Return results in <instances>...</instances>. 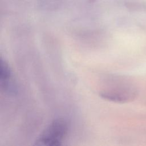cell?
<instances>
[{
	"label": "cell",
	"mask_w": 146,
	"mask_h": 146,
	"mask_svg": "<svg viewBox=\"0 0 146 146\" xmlns=\"http://www.w3.org/2000/svg\"><path fill=\"white\" fill-rule=\"evenodd\" d=\"M67 124L61 119L52 121L40 133L35 143V145L41 146H57L61 142L67 132Z\"/></svg>",
	"instance_id": "cell-1"
},
{
	"label": "cell",
	"mask_w": 146,
	"mask_h": 146,
	"mask_svg": "<svg viewBox=\"0 0 146 146\" xmlns=\"http://www.w3.org/2000/svg\"><path fill=\"white\" fill-rule=\"evenodd\" d=\"M0 86L8 94H14L17 92V86L11 69L6 62L2 58L0 60Z\"/></svg>",
	"instance_id": "cell-2"
}]
</instances>
